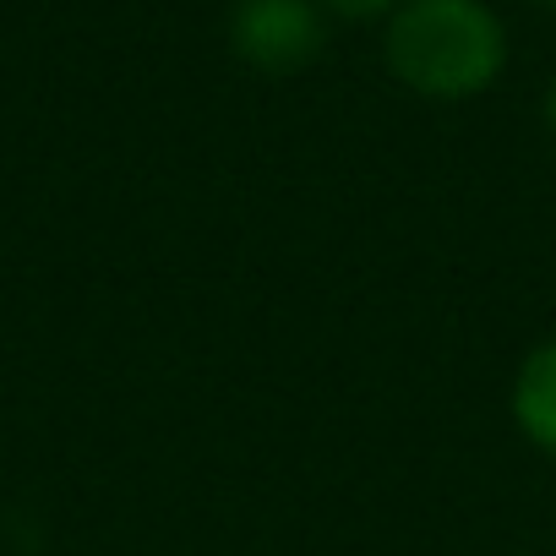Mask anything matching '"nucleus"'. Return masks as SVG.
<instances>
[{
	"label": "nucleus",
	"mask_w": 556,
	"mask_h": 556,
	"mask_svg": "<svg viewBox=\"0 0 556 556\" xmlns=\"http://www.w3.org/2000/svg\"><path fill=\"white\" fill-rule=\"evenodd\" d=\"M534 7H545V12H556V0H534Z\"/></svg>",
	"instance_id": "6"
},
{
	"label": "nucleus",
	"mask_w": 556,
	"mask_h": 556,
	"mask_svg": "<svg viewBox=\"0 0 556 556\" xmlns=\"http://www.w3.org/2000/svg\"><path fill=\"white\" fill-rule=\"evenodd\" d=\"M507 404H513L518 431H523L545 458H556V339H545V344H534V350L523 355Z\"/></svg>",
	"instance_id": "3"
},
{
	"label": "nucleus",
	"mask_w": 556,
	"mask_h": 556,
	"mask_svg": "<svg viewBox=\"0 0 556 556\" xmlns=\"http://www.w3.org/2000/svg\"><path fill=\"white\" fill-rule=\"evenodd\" d=\"M328 17H350V23H366V17H388L399 0H317Z\"/></svg>",
	"instance_id": "4"
},
{
	"label": "nucleus",
	"mask_w": 556,
	"mask_h": 556,
	"mask_svg": "<svg viewBox=\"0 0 556 556\" xmlns=\"http://www.w3.org/2000/svg\"><path fill=\"white\" fill-rule=\"evenodd\" d=\"M545 126H551V137H556V77H551V88H545Z\"/></svg>",
	"instance_id": "5"
},
{
	"label": "nucleus",
	"mask_w": 556,
	"mask_h": 556,
	"mask_svg": "<svg viewBox=\"0 0 556 556\" xmlns=\"http://www.w3.org/2000/svg\"><path fill=\"white\" fill-rule=\"evenodd\" d=\"M229 55L262 77H295L328 50V12L317 0H235Z\"/></svg>",
	"instance_id": "2"
},
{
	"label": "nucleus",
	"mask_w": 556,
	"mask_h": 556,
	"mask_svg": "<svg viewBox=\"0 0 556 556\" xmlns=\"http://www.w3.org/2000/svg\"><path fill=\"white\" fill-rule=\"evenodd\" d=\"M382 61L420 99H480L507 66V28L485 0H399L388 12Z\"/></svg>",
	"instance_id": "1"
}]
</instances>
